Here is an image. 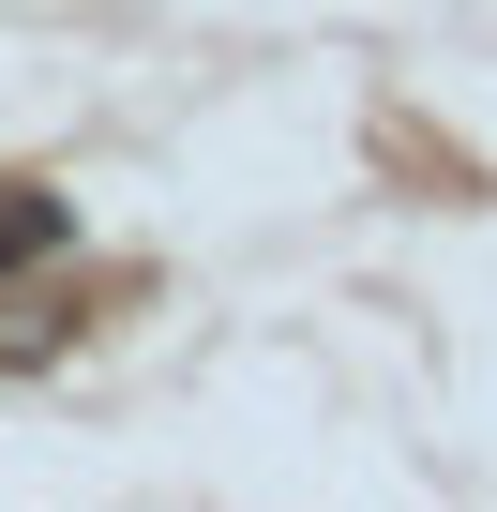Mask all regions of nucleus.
Returning <instances> with one entry per match:
<instances>
[{
  "mask_svg": "<svg viewBox=\"0 0 497 512\" xmlns=\"http://www.w3.org/2000/svg\"><path fill=\"white\" fill-rule=\"evenodd\" d=\"M61 241H76V196H46V181H0V272H46Z\"/></svg>",
  "mask_w": 497,
  "mask_h": 512,
  "instance_id": "obj_1",
  "label": "nucleus"
}]
</instances>
